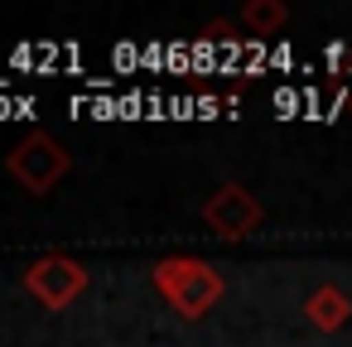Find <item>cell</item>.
Wrapping results in <instances>:
<instances>
[{"mask_svg": "<svg viewBox=\"0 0 352 347\" xmlns=\"http://www.w3.org/2000/svg\"><path fill=\"white\" fill-rule=\"evenodd\" d=\"M150 284L160 289V299L184 318V323H198L208 318V309L222 299V270L203 256H160L150 265Z\"/></svg>", "mask_w": 352, "mask_h": 347, "instance_id": "1", "label": "cell"}, {"mask_svg": "<svg viewBox=\"0 0 352 347\" xmlns=\"http://www.w3.org/2000/svg\"><path fill=\"white\" fill-rule=\"evenodd\" d=\"M6 169H10V179H15L25 193L44 198V193H54V188L68 179L73 155H68L49 131H30V135L15 140V150L6 155Z\"/></svg>", "mask_w": 352, "mask_h": 347, "instance_id": "2", "label": "cell"}, {"mask_svg": "<svg viewBox=\"0 0 352 347\" xmlns=\"http://www.w3.org/2000/svg\"><path fill=\"white\" fill-rule=\"evenodd\" d=\"M87 265L78 260V256H63V251H44L39 260H30L25 265V275H20V284H25V294L30 299H39L49 313H58V309H68L82 289H87Z\"/></svg>", "mask_w": 352, "mask_h": 347, "instance_id": "3", "label": "cell"}, {"mask_svg": "<svg viewBox=\"0 0 352 347\" xmlns=\"http://www.w3.org/2000/svg\"><path fill=\"white\" fill-rule=\"evenodd\" d=\"M203 222H208V232H217L222 241H246V236L265 222V208H261V198H256L246 183H222V188L208 193Z\"/></svg>", "mask_w": 352, "mask_h": 347, "instance_id": "4", "label": "cell"}, {"mask_svg": "<svg viewBox=\"0 0 352 347\" xmlns=\"http://www.w3.org/2000/svg\"><path fill=\"white\" fill-rule=\"evenodd\" d=\"M304 318L318 328V333H338L352 323V299L338 289V284H318L309 299H304Z\"/></svg>", "mask_w": 352, "mask_h": 347, "instance_id": "5", "label": "cell"}, {"mask_svg": "<svg viewBox=\"0 0 352 347\" xmlns=\"http://www.w3.org/2000/svg\"><path fill=\"white\" fill-rule=\"evenodd\" d=\"M241 25L256 34V39H270L289 25V10L280 5V0H246V10H241Z\"/></svg>", "mask_w": 352, "mask_h": 347, "instance_id": "6", "label": "cell"}]
</instances>
